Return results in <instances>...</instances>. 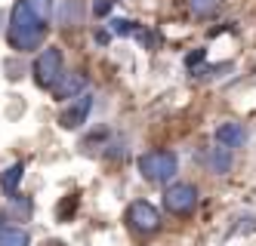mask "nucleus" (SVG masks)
<instances>
[{
    "instance_id": "nucleus-12",
    "label": "nucleus",
    "mask_w": 256,
    "mask_h": 246,
    "mask_svg": "<svg viewBox=\"0 0 256 246\" xmlns=\"http://www.w3.org/2000/svg\"><path fill=\"white\" fill-rule=\"evenodd\" d=\"M0 246H31V234L25 228H4L0 231Z\"/></svg>"
},
{
    "instance_id": "nucleus-11",
    "label": "nucleus",
    "mask_w": 256,
    "mask_h": 246,
    "mask_svg": "<svg viewBox=\"0 0 256 246\" xmlns=\"http://www.w3.org/2000/svg\"><path fill=\"white\" fill-rule=\"evenodd\" d=\"M22 173H25V163H12L6 173H4V179H0V188L10 194V197H16V191H19V182H22Z\"/></svg>"
},
{
    "instance_id": "nucleus-19",
    "label": "nucleus",
    "mask_w": 256,
    "mask_h": 246,
    "mask_svg": "<svg viewBox=\"0 0 256 246\" xmlns=\"http://www.w3.org/2000/svg\"><path fill=\"white\" fill-rule=\"evenodd\" d=\"M112 3H114V0H96V3H93V15L105 18L108 12H112Z\"/></svg>"
},
{
    "instance_id": "nucleus-15",
    "label": "nucleus",
    "mask_w": 256,
    "mask_h": 246,
    "mask_svg": "<svg viewBox=\"0 0 256 246\" xmlns=\"http://www.w3.org/2000/svg\"><path fill=\"white\" fill-rule=\"evenodd\" d=\"M25 3H28V9L38 15L44 25H50V18H52V0H25Z\"/></svg>"
},
{
    "instance_id": "nucleus-9",
    "label": "nucleus",
    "mask_w": 256,
    "mask_h": 246,
    "mask_svg": "<svg viewBox=\"0 0 256 246\" xmlns=\"http://www.w3.org/2000/svg\"><path fill=\"white\" fill-rule=\"evenodd\" d=\"M204 163H207V169H210L213 176H228L232 166H234V151L216 145V148H210L207 154H204Z\"/></svg>"
},
{
    "instance_id": "nucleus-18",
    "label": "nucleus",
    "mask_w": 256,
    "mask_h": 246,
    "mask_svg": "<svg viewBox=\"0 0 256 246\" xmlns=\"http://www.w3.org/2000/svg\"><path fill=\"white\" fill-rule=\"evenodd\" d=\"M204 59H207V49H194V52L186 55V68H188V71H198V65L204 62Z\"/></svg>"
},
{
    "instance_id": "nucleus-3",
    "label": "nucleus",
    "mask_w": 256,
    "mask_h": 246,
    "mask_svg": "<svg viewBox=\"0 0 256 246\" xmlns=\"http://www.w3.org/2000/svg\"><path fill=\"white\" fill-rule=\"evenodd\" d=\"M62 71H65V59H62V49H59V46L40 49V55H38V59H34V65H31L34 83H38L40 89H52V86H56V80L62 77Z\"/></svg>"
},
{
    "instance_id": "nucleus-13",
    "label": "nucleus",
    "mask_w": 256,
    "mask_h": 246,
    "mask_svg": "<svg viewBox=\"0 0 256 246\" xmlns=\"http://www.w3.org/2000/svg\"><path fill=\"white\" fill-rule=\"evenodd\" d=\"M78 203H80L78 194H65L59 200V206H56V219L59 222H71V219H74V213H78Z\"/></svg>"
},
{
    "instance_id": "nucleus-4",
    "label": "nucleus",
    "mask_w": 256,
    "mask_h": 246,
    "mask_svg": "<svg viewBox=\"0 0 256 246\" xmlns=\"http://www.w3.org/2000/svg\"><path fill=\"white\" fill-rule=\"evenodd\" d=\"M198 188L192 182H173L167 191H164V210L176 219H188L198 210Z\"/></svg>"
},
{
    "instance_id": "nucleus-22",
    "label": "nucleus",
    "mask_w": 256,
    "mask_h": 246,
    "mask_svg": "<svg viewBox=\"0 0 256 246\" xmlns=\"http://www.w3.org/2000/svg\"><path fill=\"white\" fill-rule=\"evenodd\" d=\"M4 222H6V213H4V210H0V231H4V228H6V225H4Z\"/></svg>"
},
{
    "instance_id": "nucleus-5",
    "label": "nucleus",
    "mask_w": 256,
    "mask_h": 246,
    "mask_svg": "<svg viewBox=\"0 0 256 246\" xmlns=\"http://www.w3.org/2000/svg\"><path fill=\"white\" fill-rule=\"evenodd\" d=\"M124 219H126V225H130V231H136V234H142V237L158 234L160 225H164L158 206L148 203V200H133L130 206H126V216H124Z\"/></svg>"
},
{
    "instance_id": "nucleus-21",
    "label": "nucleus",
    "mask_w": 256,
    "mask_h": 246,
    "mask_svg": "<svg viewBox=\"0 0 256 246\" xmlns=\"http://www.w3.org/2000/svg\"><path fill=\"white\" fill-rule=\"evenodd\" d=\"M96 40H99V43H108V40H112V31H99Z\"/></svg>"
},
{
    "instance_id": "nucleus-16",
    "label": "nucleus",
    "mask_w": 256,
    "mask_h": 246,
    "mask_svg": "<svg viewBox=\"0 0 256 246\" xmlns=\"http://www.w3.org/2000/svg\"><path fill=\"white\" fill-rule=\"evenodd\" d=\"M112 34H118V37H133L136 34V22H130V18H112Z\"/></svg>"
},
{
    "instance_id": "nucleus-7",
    "label": "nucleus",
    "mask_w": 256,
    "mask_h": 246,
    "mask_svg": "<svg viewBox=\"0 0 256 246\" xmlns=\"http://www.w3.org/2000/svg\"><path fill=\"white\" fill-rule=\"evenodd\" d=\"M80 92H86V74L84 71H62V77L52 86V96L59 102H71V99H78Z\"/></svg>"
},
{
    "instance_id": "nucleus-1",
    "label": "nucleus",
    "mask_w": 256,
    "mask_h": 246,
    "mask_svg": "<svg viewBox=\"0 0 256 246\" xmlns=\"http://www.w3.org/2000/svg\"><path fill=\"white\" fill-rule=\"evenodd\" d=\"M44 34H46V25L28 9L25 0H19V3L12 6L10 25H6V40H10V46L19 49V52H34V49H40Z\"/></svg>"
},
{
    "instance_id": "nucleus-10",
    "label": "nucleus",
    "mask_w": 256,
    "mask_h": 246,
    "mask_svg": "<svg viewBox=\"0 0 256 246\" xmlns=\"http://www.w3.org/2000/svg\"><path fill=\"white\" fill-rule=\"evenodd\" d=\"M222 9V0H188V12L194 18H213Z\"/></svg>"
},
{
    "instance_id": "nucleus-20",
    "label": "nucleus",
    "mask_w": 256,
    "mask_h": 246,
    "mask_svg": "<svg viewBox=\"0 0 256 246\" xmlns=\"http://www.w3.org/2000/svg\"><path fill=\"white\" fill-rule=\"evenodd\" d=\"M136 37H139V43H142L145 49H152V46H154V34H152V31H142V28H136Z\"/></svg>"
},
{
    "instance_id": "nucleus-17",
    "label": "nucleus",
    "mask_w": 256,
    "mask_h": 246,
    "mask_svg": "<svg viewBox=\"0 0 256 246\" xmlns=\"http://www.w3.org/2000/svg\"><path fill=\"white\" fill-rule=\"evenodd\" d=\"M31 210H34V203H31L28 197H12V213L19 216V219H28Z\"/></svg>"
},
{
    "instance_id": "nucleus-2",
    "label": "nucleus",
    "mask_w": 256,
    "mask_h": 246,
    "mask_svg": "<svg viewBox=\"0 0 256 246\" xmlns=\"http://www.w3.org/2000/svg\"><path fill=\"white\" fill-rule=\"evenodd\" d=\"M139 176L145 182H152V185H170L179 173V157L173 154V151H145V154L139 157Z\"/></svg>"
},
{
    "instance_id": "nucleus-6",
    "label": "nucleus",
    "mask_w": 256,
    "mask_h": 246,
    "mask_svg": "<svg viewBox=\"0 0 256 246\" xmlns=\"http://www.w3.org/2000/svg\"><path fill=\"white\" fill-rule=\"evenodd\" d=\"M93 111V92H80L78 99H71V105L59 114V126L62 129H80Z\"/></svg>"
},
{
    "instance_id": "nucleus-8",
    "label": "nucleus",
    "mask_w": 256,
    "mask_h": 246,
    "mask_svg": "<svg viewBox=\"0 0 256 246\" xmlns=\"http://www.w3.org/2000/svg\"><path fill=\"white\" fill-rule=\"evenodd\" d=\"M213 136H216V145H222V148H228V151H238V148H244V145H247L250 132H247L244 123L226 120V123H219V126H216Z\"/></svg>"
},
{
    "instance_id": "nucleus-14",
    "label": "nucleus",
    "mask_w": 256,
    "mask_h": 246,
    "mask_svg": "<svg viewBox=\"0 0 256 246\" xmlns=\"http://www.w3.org/2000/svg\"><path fill=\"white\" fill-rule=\"evenodd\" d=\"M62 25L65 28L80 25V0H65V6H62Z\"/></svg>"
}]
</instances>
